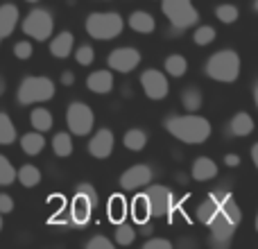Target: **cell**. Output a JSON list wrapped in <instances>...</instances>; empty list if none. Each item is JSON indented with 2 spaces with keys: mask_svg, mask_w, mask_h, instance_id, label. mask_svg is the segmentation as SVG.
<instances>
[{
  "mask_svg": "<svg viewBox=\"0 0 258 249\" xmlns=\"http://www.w3.org/2000/svg\"><path fill=\"white\" fill-rule=\"evenodd\" d=\"M75 59L80 66H91L95 59V50L91 48V45H80V48L75 50Z\"/></svg>",
  "mask_w": 258,
  "mask_h": 249,
  "instance_id": "cell-36",
  "label": "cell"
},
{
  "mask_svg": "<svg viewBox=\"0 0 258 249\" xmlns=\"http://www.w3.org/2000/svg\"><path fill=\"white\" fill-rule=\"evenodd\" d=\"M0 231H3V213H0Z\"/></svg>",
  "mask_w": 258,
  "mask_h": 249,
  "instance_id": "cell-46",
  "label": "cell"
},
{
  "mask_svg": "<svg viewBox=\"0 0 258 249\" xmlns=\"http://www.w3.org/2000/svg\"><path fill=\"white\" fill-rule=\"evenodd\" d=\"M0 43H3V36H0Z\"/></svg>",
  "mask_w": 258,
  "mask_h": 249,
  "instance_id": "cell-50",
  "label": "cell"
},
{
  "mask_svg": "<svg viewBox=\"0 0 258 249\" xmlns=\"http://www.w3.org/2000/svg\"><path fill=\"white\" fill-rule=\"evenodd\" d=\"M54 98V84L52 80L48 77H41V75H32L25 77L18 86V93L16 100L18 104L27 107V104H39V102H48V100Z\"/></svg>",
  "mask_w": 258,
  "mask_h": 249,
  "instance_id": "cell-5",
  "label": "cell"
},
{
  "mask_svg": "<svg viewBox=\"0 0 258 249\" xmlns=\"http://www.w3.org/2000/svg\"><path fill=\"white\" fill-rule=\"evenodd\" d=\"M73 82H75V75H73L71 71H66V73H61V84L63 86H71Z\"/></svg>",
  "mask_w": 258,
  "mask_h": 249,
  "instance_id": "cell-41",
  "label": "cell"
},
{
  "mask_svg": "<svg viewBox=\"0 0 258 249\" xmlns=\"http://www.w3.org/2000/svg\"><path fill=\"white\" fill-rule=\"evenodd\" d=\"M206 75L215 82H236L240 75V57L233 50H220L206 61Z\"/></svg>",
  "mask_w": 258,
  "mask_h": 249,
  "instance_id": "cell-3",
  "label": "cell"
},
{
  "mask_svg": "<svg viewBox=\"0 0 258 249\" xmlns=\"http://www.w3.org/2000/svg\"><path fill=\"white\" fill-rule=\"evenodd\" d=\"M21 147H23V152H25L27 156H36V154H41L43 152V147H45V138H43V132H27V134H23L21 136Z\"/></svg>",
  "mask_w": 258,
  "mask_h": 249,
  "instance_id": "cell-19",
  "label": "cell"
},
{
  "mask_svg": "<svg viewBox=\"0 0 258 249\" xmlns=\"http://www.w3.org/2000/svg\"><path fill=\"white\" fill-rule=\"evenodd\" d=\"M136 240V229L132 224H125V222H118L116 227V242L118 245H132Z\"/></svg>",
  "mask_w": 258,
  "mask_h": 249,
  "instance_id": "cell-32",
  "label": "cell"
},
{
  "mask_svg": "<svg viewBox=\"0 0 258 249\" xmlns=\"http://www.w3.org/2000/svg\"><path fill=\"white\" fill-rule=\"evenodd\" d=\"M14 211V200H12V195H0V213H12Z\"/></svg>",
  "mask_w": 258,
  "mask_h": 249,
  "instance_id": "cell-40",
  "label": "cell"
},
{
  "mask_svg": "<svg viewBox=\"0 0 258 249\" xmlns=\"http://www.w3.org/2000/svg\"><path fill=\"white\" fill-rule=\"evenodd\" d=\"M220 202H222V195H220V193H211V195L200 204V209H197V220H200L202 224H209L211 220H213L215 211H218Z\"/></svg>",
  "mask_w": 258,
  "mask_h": 249,
  "instance_id": "cell-21",
  "label": "cell"
},
{
  "mask_svg": "<svg viewBox=\"0 0 258 249\" xmlns=\"http://www.w3.org/2000/svg\"><path fill=\"white\" fill-rule=\"evenodd\" d=\"M86 86H89V91H93V93H98V95L109 93V91L113 89L111 71H95V73H91V75L86 77Z\"/></svg>",
  "mask_w": 258,
  "mask_h": 249,
  "instance_id": "cell-16",
  "label": "cell"
},
{
  "mask_svg": "<svg viewBox=\"0 0 258 249\" xmlns=\"http://www.w3.org/2000/svg\"><path fill=\"white\" fill-rule=\"evenodd\" d=\"M165 129L172 134L177 141L188 143V145H200L211 136V122L197 113H186V116H172L165 120Z\"/></svg>",
  "mask_w": 258,
  "mask_h": 249,
  "instance_id": "cell-2",
  "label": "cell"
},
{
  "mask_svg": "<svg viewBox=\"0 0 258 249\" xmlns=\"http://www.w3.org/2000/svg\"><path fill=\"white\" fill-rule=\"evenodd\" d=\"M129 27H132L134 32H138V34H150V32H154L156 23H154V16L147 12H134L132 16H129Z\"/></svg>",
  "mask_w": 258,
  "mask_h": 249,
  "instance_id": "cell-20",
  "label": "cell"
},
{
  "mask_svg": "<svg viewBox=\"0 0 258 249\" xmlns=\"http://www.w3.org/2000/svg\"><path fill=\"white\" fill-rule=\"evenodd\" d=\"M14 141H16V127L7 113L0 111V145H12Z\"/></svg>",
  "mask_w": 258,
  "mask_h": 249,
  "instance_id": "cell-29",
  "label": "cell"
},
{
  "mask_svg": "<svg viewBox=\"0 0 258 249\" xmlns=\"http://www.w3.org/2000/svg\"><path fill=\"white\" fill-rule=\"evenodd\" d=\"M141 86L150 100H163L170 89L165 75L161 71H154V68H150V71H145L141 75Z\"/></svg>",
  "mask_w": 258,
  "mask_h": 249,
  "instance_id": "cell-11",
  "label": "cell"
},
{
  "mask_svg": "<svg viewBox=\"0 0 258 249\" xmlns=\"http://www.w3.org/2000/svg\"><path fill=\"white\" fill-rule=\"evenodd\" d=\"M16 181V170L9 163L7 156L0 154V186H9V183Z\"/></svg>",
  "mask_w": 258,
  "mask_h": 249,
  "instance_id": "cell-33",
  "label": "cell"
},
{
  "mask_svg": "<svg viewBox=\"0 0 258 249\" xmlns=\"http://www.w3.org/2000/svg\"><path fill=\"white\" fill-rule=\"evenodd\" d=\"M254 7H256V12H258V0H256V3H254Z\"/></svg>",
  "mask_w": 258,
  "mask_h": 249,
  "instance_id": "cell-49",
  "label": "cell"
},
{
  "mask_svg": "<svg viewBox=\"0 0 258 249\" xmlns=\"http://www.w3.org/2000/svg\"><path fill=\"white\" fill-rule=\"evenodd\" d=\"M32 43L30 41H18L16 45H14V57L16 59H23V61H25V59H30L32 57Z\"/></svg>",
  "mask_w": 258,
  "mask_h": 249,
  "instance_id": "cell-37",
  "label": "cell"
},
{
  "mask_svg": "<svg viewBox=\"0 0 258 249\" xmlns=\"http://www.w3.org/2000/svg\"><path fill=\"white\" fill-rule=\"evenodd\" d=\"M161 9H163L165 18H168L177 30L192 27L200 21V14H197L192 0H161Z\"/></svg>",
  "mask_w": 258,
  "mask_h": 249,
  "instance_id": "cell-7",
  "label": "cell"
},
{
  "mask_svg": "<svg viewBox=\"0 0 258 249\" xmlns=\"http://www.w3.org/2000/svg\"><path fill=\"white\" fill-rule=\"evenodd\" d=\"M240 220H242V213H240V206L236 204V200H233L231 195H222V202H220L213 220L209 222L211 236H213L215 245L227 247L233 231H236V227L240 224Z\"/></svg>",
  "mask_w": 258,
  "mask_h": 249,
  "instance_id": "cell-1",
  "label": "cell"
},
{
  "mask_svg": "<svg viewBox=\"0 0 258 249\" xmlns=\"http://www.w3.org/2000/svg\"><path fill=\"white\" fill-rule=\"evenodd\" d=\"M152 181V168L150 165H132L120 174V188L122 191H138Z\"/></svg>",
  "mask_w": 258,
  "mask_h": 249,
  "instance_id": "cell-13",
  "label": "cell"
},
{
  "mask_svg": "<svg viewBox=\"0 0 258 249\" xmlns=\"http://www.w3.org/2000/svg\"><path fill=\"white\" fill-rule=\"evenodd\" d=\"M127 215V202L122 195H113L111 200H109V220H111L113 224L122 222Z\"/></svg>",
  "mask_w": 258,
  "mask_h": 249,
  "instance_id": "cell-27",
  "label": "cell"
},
{
  "mask_svg": "<svg viewBox=\"0 0 258 249\" xmlns=\"http://www.w3.org/2000/svg\"><path fill=\"white\" fill-rule=\"evenodd\" d=\"M129 211H132L134 222L147 224V220L152 218V213H150V202H147L145 193H141V195L134 197V200H132V206H129Z\"/></svg>",
  "mask_w": 258,
  "mask_h": 249,
  "instance_id": "cell-22",
  "label": "cell"
},
{
  "mask_svg": "<svg viewBox=\"0 0 258 249\" xmlns=\"http://www.w3.org/2000/svg\"><path fill=\"white\" fill-rule=\"evenodd\" d=\"M122 27H125V21L116 12H95L89 14V18H86V32L98 41L116 39V36H120Z\"/></svg>",
  "mask_w": 258,
  "mask_h": 249,
  "instance_id": "cell-4",
  "label": "cell"
},
{
  "mask_svg": "<svg viewBox=\"0 0 258 249\" xmlns=\"http://www.w3.org/2000/svg\"><path fill=\"white\" fill-rule=\"evenodd\" d=\"M89 152L93 159H107L113 152V134L109 129H98L89 141Z\"/></svg>",
  "mask_w": 258,
  "mask_h": 249,
  "instance_id": "cell-14",
  "label": "cell"
},
{
  "mask_svg": "<svg viewBox=\"0 0 258 249\" xmlns=\"http://www.w3.org/2000/svg\"><path fill=\"white\" fill-rule=\"evenodd\" d=\"M66 125H68V129H71V134H75V136H86L95 125L93 109L84 102H73L66 111Z\"/></svg>",
  "mask_w": 258,
  "mask_h": 249,
  "instance_id": "cell-9",
  "label": "cell"
},
{
  "mask_svg": "<svg viewBox=\"0 0 258 249\" xmlns=\"http://www.w3.org/2000/svg\"><path fill=\"white\" fill-rule=\"evenodd\" d=\"M192 36H195L197 45H209V43H213L215 41V30L211 25H202V27H197Z\"/></svg>",
  "mask_w": 258,
  "mask_h": 249,
  "instance_id": "cell-35",
  "label": "cell"
},
{
  "mask_svg": "<svg viewBox=\"0 0 258 249\" xmlns=\"http://www.w3.org/2000/svg\"><path fill=\"white\" fill-rule=\"evenodd\" d=\"M186 71H188V64L181 54H170V57L165 59V73H168L170 77H183Z\"/></svg>",
  "mask_w": 258,
  "mask_h": 249,
  "instance_id": "cell-30",
  "label": "cell"
},
{
  "mask_svg": "<svg viewBox=\"0 0 258 249\" xmlns=\"http://www.w3.org/2000/svg\"><path fill=\"white\" fill-rule=\"evenodd\" d=\"M229 129H231L233 136H249V134L254 132V118H251L249 113L240 111V113H236V116L231 118Z\"/></svg>",
  "mask_w": 258,
  "mask_h": 249,
  "instance_id": "cell-23",
  "label": "cell"
},
{
  "mask_svg": "<svg viewBox=\"0 0 258 249\" xmlns=\"http://www.w3.org/2000/svg\"><path fill=\"white\" fill-rule=\"evenodd\" d=\"M54 30V18L48 9H34L23 21V32L34 41H48Z\"/></svg>",
  "mask_w": 258,
  "mask_h": 249,
  "instance_id": "cell-8",
  "label": "cell"
},
{
  "mask_svg": "<svg viewBox=\"0 0 258 249\" xmlns=\"http://www.w3.org/2000/svg\"><path fill=\"white\" fill-rule=\"evenodd\" d=\"M256 231H258V215H256Z\"/></svg>",
  "mask_w": 258,
  "mask_h": 249,
  "instance_id": "cell-48",
  "label": "cell"
},
{
  "mask_svg": "<svg viewBox=\"0 0 258 249\" xmlns=\"http://www.w3.org/2000/svg\"><path fill=\"white\" fill-rule=\"evenodd\" d=\"M86 249H113V242L104 236H95L86 242Z\"/></svg>",
  "mask_w": 258,
  "mask_h": 249,
  "instance_id": "cell-38",
  "label": "cell"
},
{
  "mask_svg": "<svg viewBox=\"0 0 258 249\" xmlns=\"http://www.w3.org/2000/svg\"><path fill=\"white\" fill-rule=\"evenodd\" d=\"M145 197L150 202V213L154 218H163V215L172 213L174 209V195L170 188L165 186H152L145 191Z\"/></svg>",
  "mask_w": 258,
  "mask_h": 249,
  "instance_id": "cell-10",
  "label": "cell"
},
{
  "mask_svg": "<svg viewBox=\"0 0 258 249\" xmlns=\"http://www.w3.org/2000/svg\"><path fill=\"white\" fill-rule=\"evenodd\" d=\"M181 104L186 107L188 113H195L197 109L202 107V93L197 89H192V86H188V89H183V93H181Z\"/></svg>",
  "mask_w": 258,
  "mask_h": 249,
  "instance_id": "cell-31",
  "label": "cell"
},
{
  "mask_svg": "<svg viewBox=\"0 0 258 249\" xmlns=\"http://www.w3.org/2000/svg\"><path fill=\"white\" fill-rule=\"evenodd\" d=\"M218 177V163L209 156H200L192 163V179L195 181H211Z\"/></svg>",
  "mask_w": 258,
  "mask_h": 249,
  "instance_id": "cell-17",
  "label": "cell"
},
{
  "mask_svg": "<svg viewBox=\"0 0 258 249\" xmlns=\"http://www.w3.org/2000/svg\"><path fill=\"white\" fill-rule=\"evenodd\" d=\"M145 249H172V242L165 240V238H150V240H145Z\"/></svg>",
  "mask_w": 258,
  "mask_h": 249,
  "instance_id": "cell-39",
  "label": "cell"
},
{
  "mask_svg": "<svg viewBox=\"0 0 258 249\" xmlns=\"http://www.w3.org/2000/svg\"><path fill=\"white\" fill-rule=\"evenodd\" d=\"M30 125L36 129V132H48V129H52V113H50L48 109H43V107L32 109Z\"/></svg>",
  "mask_w": 258,
  "mask_h": 249,
  "instance_id": "cell-24",
  "label": "cell"
},
{
  "mask_svg": "<svg viewBox=\"0 0 258 249\" xmlns=\"http://www.w3.org/2000/svg\"><path fill=\"white\" fill-rule=\"evenodd\" d=\"M254 100H256V107H258V82H256V86H254Z\"/></svg>",
  "mask_w": 258,
  "mask_h": 249,
  "instance_id": "cell-45",
  "label": "cell"
},
{
  "mask_svg": "<svg viewBox=\"0 0 258 249\" xmlns=\"http://www.w3.org/2000/svg\"><path fill=\"white\" fill-rule=\"evenodd\" d=\"M5 89H7V84H5V77H0V95L5 93Z\"/></svg>",
  "mask_w": 258,
  "mask_h": 249,
  "instance_id": "cell-44",
  "label": "cell"
},
{
  "mask_svg": "<svg viewBox=\"0 0 258 249\" xmlns=\"http://www.w3.org/2000/svg\"><path fill=\"white\" fill-rule=\"evenodd\" d=\"M251 161H254V165L258 168V143H256L254 147H251Z\"/></svg>",
  "mask_w": 258,
  "mask_h": 249,
  "instance_id": "cell-43",
  "label": "cell"
},
{
  "mask_svg": "<svg viewBox=\"0 0 258 249\" xmlns=\"http://www.w3.org/2000/svg\"><path fill=\"white\" fill-rule=\"evenodd\" d=\"M16 23H18V7L12 3H5L3 7H0V36L7 39L14 32Z\"/></svg>",
  "mask_w": 258,
  "mask_h": 249,
  "instance_id": "cell-18",
  "label": "cell"
},
{
  "mask_svg": "<svg viewBox=\"0 0 258 249\" xmlns=\"http://www.w3.org/2000/svg\"><path fill=\"white\" fill-rule=\"evenodd\" d=\"M215 16H218L220 23H236L238 21V7H233V5H220L218 9H215Z\"/></svg>",
  "mask_w": 258,
  "mask_h": 249,
  "instance_id": "cell-34",
  "label": "cell"
},
{
  "mask_svg": "<svg viewBox=\"0 0 258 249\" xmlns=\"http://www.w3.org/2000/svg\"><path fill=\"white\" fill-rule=\"evenodd\" d=\"M52 152L59 156V159H66V156L73 154V138L68 132H59L57 136L52 138Z\"/></svg>",
  "mask_w": 258,
  "mask_h": 249,
  "instance_id": "cell-25",
  "label": "cell"
},
{
  "mask_svg": "<svg viewBox=\"0 0 258 249\" xmlns=\"http://www.w3.org/2000/svg\"><path fill=\"white\" fill-rule=\"evenodd\" d=\"M95 202H98V197H95L93 186H89V183H80L75 197H73V202H71V209H68V218H71V222L77 224V227L89 224Z\"/></svg>",
  "mask_w": 258,
  "mask_h": 249,
  "instance_id": "cell-6",
  "label": "cell"
},
{
  "mask_svg": "<svg viewBox=\"0 0 258 249\" xmlns=\"http://www.w3.org/2000/svg\"><path fill=\"white\" fill-rule=\"evenodd\" d=\"M16 177L25 188H34V186H39L41 183V170L34 168L32 163H27V165H23V168L18 170Z\"/></svg>",
  "mask_w": 258,
  "mask_h": 249,
  "instance_id": "cell-26",
  "label": "cell"
},
{
  "mask_svg": "<svg viewBox=\"0 0 258 249\" xmlns=\"http://www.w3.org/2000/svg\"><path fill=\"white\" fill-rule=\"evenodd\" d=\"M122 143H125L127 150L141 152L143 147L147 145V134L143 132V129H129V132L125 134V138H122Z\"/></svg>",
  "mask_w": 258,
  "mask_h": 249,
  "instance_id": "cell-28",
  "label": "cell"
},
{
  "mask_svg": "<svg viewBox=\"0 0 258 249\" xmlns=\"http://www.w3.org/2000/svg\"><path fill=\"white\" fill-rule=\"evenodd\" d=\"M224 163L231 165V168H236V165L240 163V159H238V154H227V156H224Z\"/></svg>",
  "mask_w": 258,
  "mask_h": 249,
  "instance_id": "cell-42",
  "label": "cell"
},
{
  "mask_svg": "<svg viewBox=\"0 0 258 249\" xmlns=\"http://www.w3.org/2000/svg\"><path fill=\"white\" fill-rule=\"evenodd\" d=\"M25 3H39V0H25Z\"/></svg>",
  "mask_w": 258,
  "mask_h": 249,
  "instance_id": "cell-47",
  "label": "cell"
},
{
  "mask_svg": "<svg viewBox=\"0 0 258 249\" xmlns=\"http://www.w3.org/2000/svg\"><path fill=\"white\" fill-rule=\"evenodd\" d=\"M73 48H75V36H73L71 32H59V34L50 41V54L57 59L71 57Z\"/></svg>",
  "mask_w": 258,
  "mask_h": 249,
  "instance_id": "cell-15",
  "label": "cell"
},
{
  "mask_svg": "<svg viewBox=\"0 0 258 249\" xmlns=\"http://www.w3.org/2000/svg\"><path fill=\"white\" fill-rule=\"evenodd\" d=\"M107 64L116 73H132L141 64V52L136 48H116L109 54Z\"/></svg>",
  "mask_w": 258,
  "mask_h": 249,
  "instance_id": "cell-12",
  "label": "cell"
}]
</instances>
